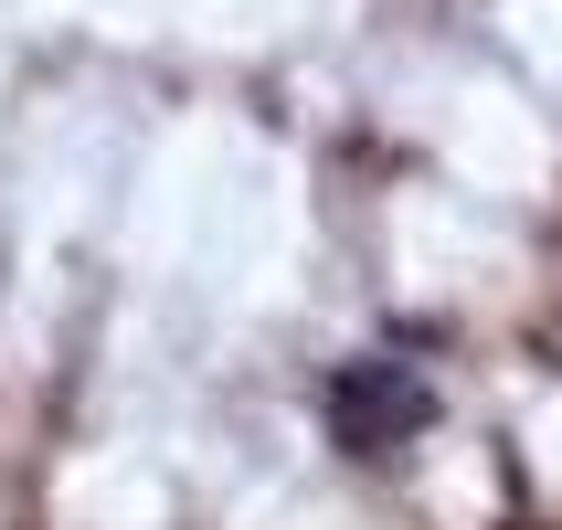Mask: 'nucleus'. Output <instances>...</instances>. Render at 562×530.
I'll use <instances>...</instances> for the list:
<instances>
[{
    "label": "nucleus",
    "mask_w": 562,
    "mask_h": 530,
    "mask_svg": "<svg viewBox=\"0 0 562 530\" xmlns=\"http://www.w3.org/2000/svg\"><path fill=\"white\" fill-rule=\"evenodd\" d=\"M425 425V382L414 372H350L340 382V436L361 446V456H382L393 436H414Z\"/></svg>",
    "instance_id": "f257e3e1"
}]
</instances>
